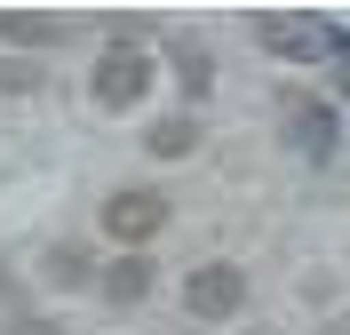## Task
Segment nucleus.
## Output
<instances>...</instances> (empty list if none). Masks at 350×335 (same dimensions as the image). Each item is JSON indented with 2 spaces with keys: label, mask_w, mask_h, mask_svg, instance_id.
Here are the masks:
<instances>
[{
  "label": "nucleus",
  "mask_w": 350,
  "mask_h": 335,
  "mask_svg": "<svg viewBox=\"0 0 350 335\" xmlns=\"http://www.w3.org/2000/svg\"><path fill=\"white\" fill-rule=\"evenodd\" d=\"M191 144H199V128H191V120H183V112H175V120H159V128H152V152H159V160H183V152H191Z\"/></svg>",
  "instance_id": "obj_8"
},
{
  "label": "nucleus",
  "mask_w": 350,
  "mask_h": 335,
  "mask_svg": "<svg viewBox=\"0 0 350 335\" xmlns=\"http://www.w3.org/2000/svg\"><path fill=\"white\" fill-rule=\"evenodd\" d=\"M32 80H40V72L24 64V56H0V88H32Z\"/></svg>",
  "instance_id": "obj_10"
},
{
  "label": "nucleus",
  "mask_w": 350,
  "mask_h": 335,
  "mask_svg": "<svg viewBox=\"0 0 350 335\" xmlns=\"http://www.w3.org/2000/svg\"><path fill=\"white\" fill-rule=\"evenodd\" d=\"M104 232H111L120 247L159 240V232H167V200H159V192H144V184H128V192H111V200H104Z\"/></svg>",
  "instance_id": "obj_2"
},
{
  "label": "nucleus",
  "mask_w": 350,
  "mask_h": 335,
  "mask_svg": "<svg viewBox=\"0 0 350 335\" xmlns=\"http://www.w3.org/2000/svg\"><path fill=\"white\" fill-rule=\"evenodd\" d=\"M144 88H152V56H144L135 40H111L104 64H96V104L128 112V104H144Z\"/></svg>",
  "instance_id": "obj_1"
},
{
  "label": "nucleus",
  "mask_w": 350,
  "mask_h": 335,
  "mask_svg": "<svg viewBox=\"0 0 350 335\" xmlns=\"http://www.w3.org/2000/svg\"><path fill=\"white\" fill-rule=\"evenodd\" d=\"M255 40L279 48V56H303V64H310V56H327V32H319V24H286V16H262Z\"/></svg>",
  "instance_id": "obj_4"
},
{
  "label": "nucleus",
  "mask_w": 350,
  "mask_h": 335,
  "mask_svg": "<svg viewBox=\"0 0 350 335\" xmlns=\"http://www.w3.org/2000/svg\"><path fill=\"white\" fill-rule=\"evenodd\" d=\"M48 280H56V288H80V280H88V256H80V247H56V256H48Z\"/></svg>",
  "instance_id": "obj_9"
},
{
  "label": "nucleus",
  "mask_w": 350,
  "mask_h": 335,
  "mask_svg": "<svg viewBox=\"0 0 350 335\" xmlns=\"http://www.w3.org/2000/svg\"><path fill=\"white\" fill-rule=\"evenodd\" d=\"M0 40H16V48H56V40H64V24L40 16V8H0Z\"/></svg>",
  "instance_id": "obj_5"
},
{
  "label": "nucleus",
  "mask_w": 350,
  "mask_h": 335,
  "mask_svg": "<svg viewBox=\"0 0 350 335\" xmlns=\"http://www.w3.org/2000/svg\"><path fill=\"white\" fill-rule=\"evenodd\" d=\"M239 303H247V271L239 264H199L183 280V312L191 319H231Z\"/></svg>",
  "instance_id": "obj_3"
},
{
  "label": "nucleus",
  "mask_w": 350,
  "mask_h": 335,
  "mask_svg": "<svg viewBox=\"0 0 350 335\" xmlns=\"http://www.w3.org/2000/svg\"><path fill=\"white\" fill-rule=\"evenodd\" d=\"M144 288H152V264H135V256H120V264L104 271V295H111V303H144Z\"/></svg>",
  "instance_id": "obj_7"
},
{
  "label": "nucleus",
  "mask_w": 350,
  "mask_h": 335,
  "mask_svg": "<svg viewBox=\"0 0 350 335\" xmlns=\"http://www.w3.org/2000/svg\"><path fill=\"white\" fill-rule=\"evenodd\" d=\"M183 88H191V96L207 88V48H183Z\"/></svg>",
  "instance_id": "obj_11"
},
{
  "label": "nucleus",
  "mask_w": 350,
  "mask_h": 335,
  "mask_svg": "<svg viewBox=\"0 0 350 335\" xmlns=\"http://www.w3.org/2000/svg\"><path fill=\"white\" fill-rule=\"evenodd\" d=\"M286 120H295V144H310V152H327V144H334V112H327V104H303V96H295Z\"/></svg>",
  "instance_id": "obj_6"
},
{
  "label": "nucleus",
  "mask_w": 350,
  "mask_h": 335,
  "mask_svg": "<svg viewBox=\"0 0 350 335\" xmlns=\"http://www.w3.org/2000/svg\"><path fill=\"white\" fill-rule=\"evenodd\" d=\"M8 335H64V327H48V319H16Z\"/></svg>",
  "instance_id": "obj_12"
}]
</instances>
